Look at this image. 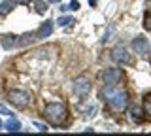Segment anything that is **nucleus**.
Returning a JSON list of instances; mask_svg holds the SVG:
<instances>
[{
    "label": "nucleus",
    "instance_id": "423d86ee",
    "mask_svg": "<svg viewBox=\"0 0 151 136\" xmlns=\"http://www.w3.org/2000/svg\"><path fill=\"white\" fill-rule=\"evenodd\" d=\"M111 59L119 64H130V55L127 53V49L123 45H115L111 49Z\"/></svg>",
    "mask_w": 151,
    "mask_h": 136
},
{
    "label": "nucleus",
    "instance_id": "9d476101",
    "mask_svg": "<svg viewBox=\"0 0 151 136\" xmlns=\"http://www.w3.org/2000/svg\"><path fill=\"white\" fill-rule=\"evenodd\" d=\"M144 110H142L140 106H132L130 108V119L134 121V123H142V121H144Z\"/></svg>",
    "mask_w": 151,
    "mask_h": 136
},
{
    "label": "nucleus",
    "instance_id": "a211bd4d",
    "mask_svg": "<svg viewBox=\"0 0 151 136\" xmlns=\"http://www.w3.org/2000/svg\"><path fill=\"white\" fill-rule=\"evenodd\" d=\"M68 10H72V12H78V10H79V2H78V0H72V2L68 4Z\"/></svg>",
    "mask_w": 151,
    "mask_h": 136
},
{
    "label": "nucleus",
    "instance_id": "ddd939ff",
    "mask_svg": "<svg viewBox=\"0 0 151 136\" xmlns=\"http://www.w3.org/2000/svg\"><path fill=\"white\" fill-rule=\"evenodd\" d=\"M4 127H6V130H9V132H19V130H21V123H19L17 119H13L12 115H9V121Z\"/></svg>",
    "mask_w": 151,
    "mask_h": 136
},
{
    "label": "nucleus",
    "instance_id": "20e7f679",
    "mask_svg": "<svg viewBox=\"0 0 151 136\" xmlns=\"http://www.w3.org/2000/svg\"><path fill=\"white\" fill-rule=\"evenodd\" d=\"M102 79H104V85H106V87H115L117 83L123 79L121 68H115V66L106 68V70H104V74H102Z\"/></svg>",
    "mask_w": 151,
    "mask_h": 136
},
{
    "label": "nucleus",
    "instance_id": "dca6fc26",
    "mask_svg": "<svg viewBox=\"0 0 151 136\" xmlns=\"http://www.w3.org/2000/svg\"><path fill=\"white\" fill-rule=\"evenodd\" d=\"M144 112L147 114V117H151V95L144 98Z\"/></svg>",
    "mask_w": 151,
    "mask_h": 136
},
{
    "label": "nucleus",
    "instance_id": "9b49d317",
    "mask_svg": "<svg viewBox=\"0 0 151 136\" xmlns=\"http://www.w3.org/2000/svg\"><path fill=\"white\" fill-rule=\"evenodd\" d=\"M15 8V0H4V2H0V15H8L9 12Z\"/></svg>",
    "mask_w": 151,
    "mask_h": 136
},
{
    "label": "nucleus",
    "instance_id": "f3484780",
    "mask_svg": "<svg viewBox=\"0 0 151 136\" xmlns=\"http://www.w3.org/2000/svg\"><path fill=\"white\" fill-rule=\"evenodd\" d=\"M144 27L147 30H151V12H147V15H145V19H144Z\"/></svg>",
    "mask_w": 151,
    "mask_h": 136
},
{
    "label": "nucleus",
    "instance_id": "4468645a",
    "mask_svg": "<svg viewBox=\"0 0 151 136\" xmlns=\"http://www.w3.org/2000/svg\"><path fill=\"white\" fill-rule=\"evenodd\" d=\"M34 8H36V13H40V15H44V13L47 12V4L42 2V0H36V2H34Z\"/></svg>",
    "mask_w": 151,
    "mask_h": 136
},
{
    "label": "nucleus",
    "instance_id": "6e6552de",
    "mask_svg": "<svg viewBox=\"0 0 151 136\" xmlns=\"http://www.w3.org/2000/svg\"><path fill=\"white\" fill-rule=\"evenodd\" d=\"M51 32H53V21L42 23V27H40V29H38V32H36V40L47 38V36H51Z\"/></svg>",
    "mask_w": 151,
    "mask_h": 136
},
{
    "label": "nucleus",
    "instance_id": "f8f14e48",
    "mask_svg": "<svg viewBox=\"0 0 151 136\" xmlns=\"http://www.w3.org/2000/svg\"><path fill=\"white\" fill-rule=\"evenodd\" d=\"M34 40H36V34H32V32H27V34H23V36H19V38H17V45L25 47V45L32 44Z\"/></svg>",
    "mask_w": 151,
    "mask_h": 136
},
{
    "label": "nucleus",
    "instance_id": "7ed1b4c3",
    "mask_svg": "<svg viewBox=\"0 0 151 136\" xmlns=\"http://www.w3.org/2000/svg\"><path fill=\"white\" fill-rule=\"evenodd\" d=\"M8 100L12 102V104H15L17 108H28L32 104V96L25 91H9Z\"/></svg>",
    "mask_w": 151,
    "mask_h": 136
},
{
    "label": "nucleus",
    "instance_id": "6ab92c4d",
    "mask_svg": "<svg viewBox=\"0 0 151 136\" xmlns=\"http://www.w3.org/2000/svg\"><path fill=\"white\" fill-rule=\"evenodd\" d=\"M111 32H113V27H110V29L104 32V38H102V42H108V40H110V34H111Z\"/></svg>",
    "mask_w": 151,
    "mask_h": 136
},
{
    "label": "nucleus",
    "instance_id": "39448f33",
    "mask_svg": "<svg viewBox=\"0 0 151 136\" xmlns=\"http://www.w3.org/2000/svg\"><path fill=\"white\" fill-rule=\"evenodd\" d=\"M132 49H134L138 55H147L149 49H151V44L144 34H138L134 40H132Z\"/></svg>",
    "mask_w": 151,
    "mask_h": 136
},
{
    "label": "nucleus",
    "instance_id": "412c9836",
    "mask_svg": "<svg viewBox=\"0 0 151 136\" xmlns=\"http://www.w3.org/2000/svg\"><path fill=\"white\" fill-rule=\"evenodd\" d=\"M34 127H36L38 130H42V132H45V130H47V127H45L44 123H34Z\"/></svg>",
    "mask_w": 151,
    "mask_h": 136
},
{
    "label": "nucleus",
    "instance_id": "1a4fd4ad",
    "mask_svg": "<svg viewBox=\"0 0 151 136\" xmlns=\"http://www.w3.org/2000/svg\"><path fill=\"white\" fill-rule=\"evenodd\" d=\"M17 38L19 36H13V34H4L0 36V44H2L4 49H13L17 45Z\"/></svg>",
    "mask_w": 151,
    "mask_h": 136
},
{
    "label": "nucleus",
    "instance_id": "393cba45",
    "mask_svg": "<svg viewBox=\"0 0 151 136\" xmlns=\"http://www.w3.org/2000/svg\"><path fill=\"white\" fill-rule=\"evenodd\" d=\"M49 2H51V4H59L60 0H49Z\"/></svg>",
    "mask_w": 151,
    "mask_h": 136
},
{
    "label": "nucleus",
    "instance_id": "b1692460",
    "mask_svg": "<svg viewBox=\"0 0 151 136\" xmlns=\"http://www.w3.org/2000/svg\"><path fill=\"white\" fill-rule=\"evenodd\" d=\"M147 12H151V0H147Z\"/></svg>",
    "mask_w": 151,
    "mask_h": 136
},
{
    "label": "nucleus",
    "instance_id": "0eeeda50",
    "mask_svg": "<svg viewBox=\"0 0 151 136\" xmlns=\"http://www.w3.org/2000/svg\"><path fill=\"white\" fill-rule=\"evenodd\" d=\"M74 91H76V95H79V96H87L89 91H91V81L83 76L78 78L74 81Z\"/></svg>",
    "mask_w": 151,
    "mask_h": 136
},
{
    "label": "nucleus",
    "instance_id": "4be33fe9",
    "mask_svg": "<svg viewBox=\"0 0 151 136\" xmlns=\"http://www.w3.org/2000/svg\"><path fill=\"white\" fill-rule=\"evenodd\" d=\"M30 0H15V4H28Z\"/></svg>",
    "mask_w": 151,
    "mask_h": 136
},
{
    "label": "nucleus",
    "instance_id": "a878e982",
    "mask_svg": "<svg viewBox=\"0 0 151 136\" xmlns=\"http://www.w3.org/2000/svg\"><path fill=\"white\" fill-rule=\"evenodd\" d=\"M0 129H4V123H2V119H0Z\"/></svg>",
    "mask_w": 151,
    "mask_h": 136
},
{
    "label": "nucleus",
    "instance_id": "f257e3e1",
    "mask_svg": "<svg viewBox=\"0 0 151 136\" xmlns=\"http://www.w3.org/2000/svg\"><path fill=\"white\" fill-rule=\"evenodd\" d=\"M111 89L113 87L104 89V100L110 104V108L113 112H123L129 106V93L121 91V89H115V91H111Z\"/></svg>",
    "mask_w": 151,
    "mask_h": 136
},
{
    "label": "nucleus",
    "instance_id": "5701e85b",
    "mask_svg": "<svg viewBox=\"0 0 151 136\" xmlns=\"http://www.w3.org/2000/svg\"><path fill=\"white\" fill-rule=\"evenodd\" d=\"M89 4H91V6H96V0H89Z\"/></svg>",
    "mask_w": 151,
    "mask_h": 136
},
{
    "label": "nucleus",
    "instance_id": "f03ea898",
    "mask_svg": "<svg viewBox=\"0 0 151 136\" xmlns=\"http://www.w3.org/2000/svg\"><path fill=\"white\" fill-rule=\"evenodd\" d=\"M44 115L51 125H60L68 117V110H66V106L63 102H49L44 108Z\"/></svg>",
    "mask_w": 151,
    "mask_h": 136
},
{
    "label": "nucleus",
    "instance_id": "aec40b11",
    "mask_svg": "<svg viewBox=\"0 0 151 136\" xmlns=\"http://www.w3.org/2000/svg\"><path fill=\"white\" fill-rule=\"evenodd\" d=\"M0 114H2V115H13L12 112H9L6 106H2V104H0Z\"/></svg>",
    "mask_w": 151,
    "mask_h": 136
},
{
    "label": "nucleus",
    "instance_id": "2eb2a0df",
    "mask_svg": "<svg viewBox=\"0 0 151 136\" xmlns=\"http://www.w3.org/2000/svg\"><path fill=\"white\" fill-rule=\"evenodd\" d=\"M57 23H59V27H68L70 23H74V17H70V15H60Z\"/></svg>",
    "mask_w": 151,
    "mask_h": 136
}]
</instances>
